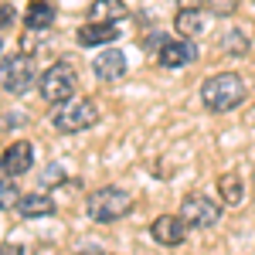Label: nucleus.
<instances>
[{
	"label": "nucleus",
	"mask_w": 255,
	"mask_h": 255,
	"mask_svg": "<svg viewBox=\"0 0 255 255\" xmlns=\"http://www.w3.org/2000/svg\"><path fill=\"white\" fill-rule=\"evenodd\" d=\"M245 96H249V85L235 72H218L211 79H204V85H201V102L211 113H232L245 102Z\"/></svg>",
	"instance_id": "obj_1"
},
{
	"label": "nucleus",
	"mask_w": 255,
	"mask_h": 255,
	"mask_svg": "<svg viewBox=\"0 0 255 255\" xmlns=\"http://www.w3.org/2000/svg\"><path fill=\"white\" fill-rule=\"evenodd\" d=\"M96 123H99V106L92 99L72 96L65 102H55V109H51V126L58 133H82V129H92Z\"/></svg>",
	"instance_id": "obj_2"
},
{
	"label": "nucleus",
	"mask_w": 255,
	"mask_h": 255,
	"mask_svg": "<svg viewBox=\"0 0 255 255\" xmlns=\"http://www.w3.org/2000/svg\"><path fill=\"white\" fill-rule=\"evenodd\" d=\"M85 211H89V218L99 221V225L119 221V218H126L129 211H133V194L123 191V187H113V184H109V187H99V191L89 194Z\"/></svg>",
	"instance_id": "obj_3"
},
{
	"label": "nucleus",
	"mask_w": 255,
	"mask_h": 255,
	"mask_svg": "<svg viewBox=\"0 0 255 255\" xmlns=\"http://www.w3.org/2000/svg\"><path fill=\"white\" fill-rule=\"evenodd\" d=\"M75 89H79V68L72 65L68 58L55 61V65H48V72L41 75V99L44 102H65V99L75 96Z\"/></svg>",
	"instance_id": "obj_4"
},
{
	"label": "nucleus",
	"mask_w": 255,
	"mask_h": 255,
	"mask_svg": "<svg viewBox=\"0 0 255 255\" xmlns=\"http://www.w3.org/2000/svg\"><path fill=\"white\" fill-rule=\"evenodd\" d=\"M38 79V68H34V58L27 51H17L10 58L0 61V89L10 92V96H24Z\"/></svg>",
	"instance_id": "obj_5"
},
{
	"label": "nucleus",
	"mask_w": 255,
	"mask_h": 255,
	"mask_svg": "<svg viewBox=\"0 0 255 255\" xmlns=\"http://www.w3.org/2000/svg\"><path fill=\"white\" fill-rule=\"evenodd\" d=\"M180 218L191 225V228H215L221 221V204L211 201L204 194H187L180 204Z\"/></svg>",
	"instance_id": "obj_6"
},
{
	"label": "nucleus",
	"mask_w": 255,
	"mask_h": 255,
	"mask_svg": "<svg viewBox=\"0 0 255 255\" xmlns=\"http://www.w3.org/2000/svg\"><path fill=\"white\" fill-rule=\"evenodd\" d=\"M31 167H34V146L27 139H14L0 153V174L3 177H24Z\"/></svg>",
	"instance_id": "obj_7"
},
{
	"label": "nucleus",
	"mask_w": 255,
	"mask_h": 255,
	"mask_svg": "<svg viewBox=\"0 0 255 255\" xmlns=\"http://www.w3.org/2000/svg\"><path fill=\"white\" fill-rule=\"evenodd\" d=\"M150 235L163 249H177L187 242V221L180 215H160L157 221H150Z\"/></svg>",
	"instance_id": "obj_8"
},
{
	"label": "nucleus",
	"mask_w": 255,
	"mask_h": 255,
	"mask_svg": "<svg viewBox=\"0 0 255 255\" xmlns=\"http://www.w3.org/2000/svg\"><path fill=\"white\" fill-rule=\"evenodd\" d=\"M157 61L163 68H184V65H194L197 61V48L191 38H167L157 51Z\"/></svg>",
	"instance_id": "obj_9"
},
{
	"label": "nucleus",
	"mask_w": 255,
	"mask_h": 255,
	"mask_svg": "<svg viewBox=\"0 0 255 255\" xmlns=\"http://www.w3.org/2000/svg\"><path fill=\"white\" fill-rule=\"evenodd\" d=\"M92 72H96L99 82H119L126 75V55L119 48H106L92 58Z\"/></svg>",
	"instance_id": "obj_10"
},
{
	"label": "nucleus",
	"mask_w": 255,
	"mask_h": 255,
	"mask_svg": "<svg viewBox=\"0 0 255 255\" xmlns=\"http://www.w3.org/2000/svg\"><path fill=\"white\" fill-rule=\"evenodd\" d=\"M119 38L116 24H106V20H89L85 27H79V44L82 48H99V44H113Z\"/></svg>",
	"instance_id": "obj_11"
},
{
	"label": "nucleus",
	"mask_w": 255,
	"mask_h": 255,
	"mask_svg": "<svg viewBox=\"0 0 255 255\" xmlns=\"http://www.w3.org/2000/svg\"><path fill=\"white\" fill-rule=\"evenodd\" d=\"M174 27H177V34H184V38L194 41L197 34H204V27H208V10L184 7V10H180V14L174 17Z\"/></svg>",
	"instance_id": "obj_12"
},
{
	"label": "nucleus",
	"mask_w": 255,
	"mask_h": 255,
	"mask_svg": "<svg viewBox=\"0 0 255 255\" xmlns=\"http://www.w3.org/2000/svg\"><path fill=\"white\" fill-rule=\"evenodd\" d=\"M17 215L20 218H48V215H55V201H51L48 194H41V191H34V194H20Z\"/></svg>",
	"instance_id": "obj_13"
},
{
	"label": "nucleus",
	"mask_w": 255,
	"mask_h": 255,
	"mask_svg": "<svg viewBox=\"0 0 255 255\" xmlns=\"http://www.w3.org/2000/svg\"><path fill=\"white\" fill-rule=\"evenodd\" d=\"M218 197H221L228 208H238V204L245 201V180H242V174L228 170V174L218 177Z\"/></svg>",
	"instance_id": "obj_14"
},
{
	"label": "nucleus",
	"mask_w": 255,
	"mask_h": 255,
	"mask_svg": "<svg viewBox=\"0 0 255 255\" xmlns=\"http://www.w3.org/2000/svg\"><path fill=\"white\" fill-rule=\"evenodd\" d=\"M129 14V7L123 0H92L89 7V20H106V24H119Z\"/></svg>",
	"instance_id": "obj_15"
},
{
	"label": "nucleus",
	"mask_w": 255,
	"mask_h": 255,
	"mask_svg": "<svg viewBox=\"0 0 255 255\" xmlns=\"http://www.w3.org/2000/svg\"><path fill=\"white\" fill-rule=\"evenodd\" d=\"M51 24H55V7L48 0H34L24 14V27L27 31H48Z\"/></svg>",
	"instance_id": "obj_16"
},
{
	"label": "nucleus",
	"mask_w": 255,
	"mask_h": 255,
	"mask_svg": "<svg viewBox=\"0 0 255 255\" xmlns=\"http://www.w3.org/2000/svg\"><path fill=\"white\" fill-rule=\"evenodd\" d=\"M17 201H20V191H17V184H14V177L0 174V211L17 208Z\"/></svg>",
	"instance_id": "obj_17"
},
{
	"label": "nucleus",
	"mask_w": 255,
	"mask_h": 255,
	"mask_svg": "<svg viewBox=\"0 0 255 255\" xmlns=\"http://www.w3.org/2000/svg\"><path fill=\"white\" fill-rule=\"evenodd\" d=\"M204 7L215 14V17H228L238 10V0H204Z\"/></svg>",
	"instance_id": "obj_18"
},
{
	"label": "nucleus",
	"mask_w": 255,
	"mask_h": 255,
	"mask_svg": "<svg viewBox=\"0 0 255 255\" xmlns=\"http://www.w3.org/2000/svg\"><path fill=\"white\" fill-rule=\"evenodd\" d=\"M225 48H228V51H238V55H242V51L249 48V41L242 38L238 31H228V38H225Z\"/></svg>",
	"instance_id": "obj_19"
},
{
	"label": "nucleus",
	"mask_w": 255,
	"mask_h": 255,
	"mask_svg": "<svg viewBox=\"0 0 255 255\" xmlns=\"http://www.w3.org/2000/svg\"><path fill=\"white\" fill-rule=\"evenodd\" d=\"M58 180H65V174H61V167L58 163H51L44 174H41V184H58Z\"/></svg>",
	"instance_id": "obj_20"
},
{
	"label": "nucleus",
	"mask_w": 255,
	"mask_h": 255,
	"mask_svg": "<svg viewBox=\"0 0 255 255\" xmlns=\"http://www.w3.org/2000/svg\"><path fill=\"white\" fill-rule=\"evenodd\" d=\"M14 20V10H10V3H0V27H7Z\"/></svg>",
	"instance_id": "obj_21"
},
{
	"label": "nucleus",
	"mask_w": 255,
	"mask_h": 255,
	"mask_svg": "<svg viewBox=\"0 0 255 255\" xmlns=\"http://www.w3.org/2000/svg\"><path fill=\"white\" fill-rule=\"evenodd\" d=\"M0 55H3V41H0Z\"/></svg>",
	"instance_id": "obj_22"
}]
</instances>
